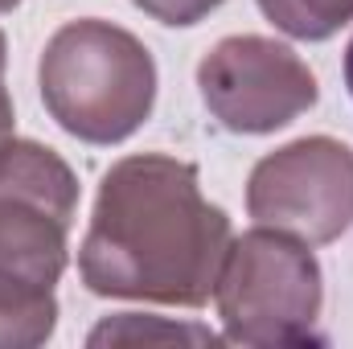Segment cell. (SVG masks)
<instances>
[{
    "mask_svg": "<svg viewBox=\"0 0 353 349\" xmlns=\"http://www.w3.org/2000/svg\"><path fill=\"white\" fill-rule=\"evenodd\" d=\"M230 243V218L201 197L197 169L144 152L103 177L79 275L94 296L197 308L214 296Z\"/></svg>",
    "mask_w": 353,
    "mask_h": 349,
    "instance_id": "cell-1",
    "label": "cell"
},
{
    "mask_svg": "<svg viewBox=\"0 0 353 349\" xmlns=\"http://www.w3.org/2000/svg\"><path fill=\"white\" fill-rule=\"evenodd\" d=\"M41 103L87 144L128 140L152 111L157 62L140 37L107 21L62 25L41 54Z\"/></svg>",
    "mask_w": 353,
    "mask_h": 349,
    "instance_id": "cell-2",
    "label": "cell"
},
{
    "mask_svg": "<svg viewBox=\"0 0 353 349\" xmlns=\"http://www.w3.org/2000/svg\"><path fill=\"white\" fill-rule=\"evenodd\" d=\"M214 296L230 341L300 346L321 317V267L308 243L259 226L230 243Z\"/></svg>",
    "mask_w": 353,
    "mask_h": 349,
    "instance_id": "cell-3",
    "label": "cell"
},
{
    "mask_svg": "<svg viewBox=\"0 0 353 349\" xmlns=\"http://www.w3.org/2000/svg\"><path fill=\"white\" fill-rule=\"evenodd\" d=\"M79 210L70 165L33 140L0 144V279L54 288Z\"/></svg>",
    "mask_w": 353,
    "mask_h": 349,
    "instance_id": "cell-4",
    "label": "cell"
},
{
    "mask_svg": "<svg viewBox=\"0 0 353 349\" xmlns=\"http://www.w3.org/2000/svg\"><path fill=\"white\" fill-rule=\"evenodd\" d=\"M247 210L259 226L308 247L333 243L353 222V152L329 136H308L271 152L251 173Z\"/></svg>",
    "mask_w": 353,
    "mask_h": 349,
    "instance_id": "cell-5",
    "label": "cell"
},
{
    "mask_svg": "<svg viewBox=\"0 0 353 349\" xmlns=\"http://www.w3.org/2000/svg\"><path fill=\"white\" fill-rule=\"evenodd\" d=\"M197 87L230 132L263 136L316 103V79L296 50L271 37H226L197 66Z\"/></svg>",
    "mask_w": 353,
    "mask_h": 349,
    "instance_id": "cell-6",
    "label": "cell"
},
{
    "mask_svg": "<svg viewBox=\"0 0 353 349\" xmlns=\"http://www.w3.org/2000/svg\"><path fill=\"white\" fill-rule=\"evenodd\" d=\"M54 325H58L54 288L0 279V346H41L54 337Z\"/></svg>",
    "mask_w": 353,
    "mask_h": 349,
    "instance_id": "cell-7",
    "label": "cell"
},
{
    "mask_svg": "<svg viewBox=\"0 0 353 349\" xmlns=\"http://www.w3.org/2000/svg\"><path fill=\"white\" fill-rule=\"evenodd\" d=\"M259 8L275 29L300 41H325L353 21V0H259Z\"/></svg>",
    "mask_w": 353,
    "mask_h": 349,
    "instance_id": "cell-8",
    "label": "cell"
},
{
    "mask_svg": "<svg viewBox=\"0 0 353 349\" xmlns=\"http://www.w3.org/2000/svg\"><path fill=\"white\" fill-rule=\"evenodd\" d=\"M107 341H218V337L197 325H161L157 317L123 312L115 321H103L90 333V346H107Z\"/></svg>",
    "mask_w": 353,
    "mask_h": 349,
    "instance_id": "cell-9",
    "label": "cell"
},
{
    "mask_svg": "<svg viewBox=\"0 0 353 349\" xmlns=\"http://www.w3.org/2000/svg\"><path fill=\"white\" fill-rule=\"evenodd\" d=\"M136 8H144L148 17H157L161 25H197L201 17H210L222 0H132Z\"/></svg>",
    "mask_w": 353,
    "mask_h": 349,
    "instance_id": "cell-10",
    "label": "cell"
},
{
    "mask_svg": "<svg viewBox=\"0 0 353 349\" xmlns=\"http://www.w3.org/2000/svg\"><path fill=\"white\" fill-rule=\"evenodd\" d=\"M4 62H8V54H4V33H0V144L12 140V99L4 87Z\"/></svg>",
    "mask_w": 353,
    "mask_h": 349,
    "instance_id": "cell-11",
    "label": "cell"
},
{
    "mask_svg": "<svg viewBox=\"0 0 353 349\" xmlns=\"http://www.w3.org/2000/svg\"><path fill=\"white\" fill-rule=\"evenodd\" d=\"M345 83H350V94H353V41H350V54H345Z\"/></svg>",
    "mask_w": 353,
    "mask_h": 349,
    "instance_id": "cell-12",
    "label": "cell"
},
{
    "mask_svg": "<svg viewBox=\"0 0 353 349\" xmlns=\"http://www.w3.org/2000/svg\"><path fill=\"white\" fill-rule=\"evenodd\" d=\"M17 4H21V0H0V12H12Z\"/></svg>",
    "mask_w": 353,
    "mask_h": 349,
    "instance_id": "cell-13",
    "label": "cell"
}]
</instances>
